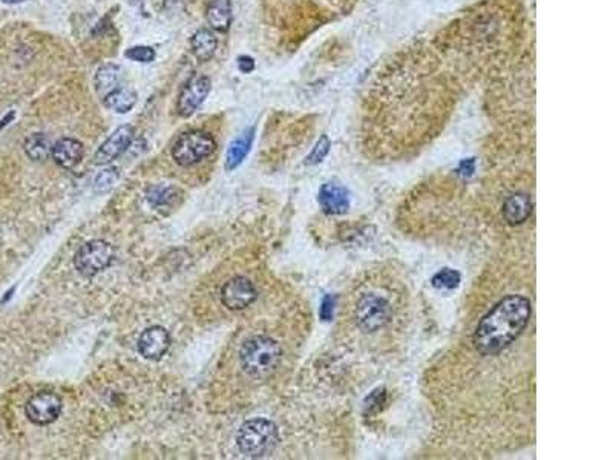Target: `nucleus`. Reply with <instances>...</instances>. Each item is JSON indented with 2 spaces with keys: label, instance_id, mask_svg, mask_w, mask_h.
<instances>
[{
  "label": "nucleus",
  "instance_id": "obj_23",
  "mask_svg": "<svg viewBox=\"0 0 613 460\" xmlns=\"http://www.w3.org/2000/svg\"><path fill=\"white\" fill-rule=\"evenodd\" d=\"M330 147H331L330 138L327 135H322L319 138V140H318V143L314 144L313 151L310 152L309 157L305 158V164H309V166H314V164H319L323 158L327 157V154L330 152Z\"/></svg>",
  "mask_w": 613,
  "mask_h": 460
},
{
  "label": "nucleus",
  "instance_id": "obj_1",
  "mask_svg": "<svg viewBox=\"0 0 613 460\" xmlns=\"http://www.w3.org/2000/svg\"><path fill=\"white\" fill-rule=\"evenodd\" d=\"M531 301L521 294H509L480 321L476 330V349L481 354H497L509 347L528 327Z\"/></svg>",
  "mask_w": 613,
  "mask_h": 460
},
{
  "label": "nucleus",
  "instance_id": "obj_21",
  "mask_svg": "<svg viewBox=\"0 0 613 460\" xmlns=\"http://www.w3.org/2000/svg\"><path fill=\"white\" fill-rule=\"evenodd\" d=\"M181 190L172 186H154L147 190V201L154 207H172L178 203Z\"/></svg>",
  "mask_w": 613,
  "mask_h": 460
},
{
  "label": "nucleus",
  "instance_id": "obj_26",
  "mask_svg": "<svg viewBox=\"0 0 613 460\" xmlns=\"http://www.w3.org/2000/svg\"><path fill=\"white\" fill-rule=\"evenodd\" d=\"M333 310H335V298L326 297L321 306V318L323 321H330L333 318Z\"/></svg>",
  "mask_w": 613,
  "mask_h": 460
},
{
  "label": "nucleus",
  "instance_id": "obj_27",
  "mask_svg": "<svg viewBox=\"0 0 613 460\" xmlns=\"http://www.w3.org/2000/svg\"><path fill=\"white\" fill-rule=\"evenodd\" d=\"M238 68L244 74H249L253 71V69H255V60L249 56H241L238 58Z\"/></svg>",
  "mask_w": 613,
  "mask_h": 460
},
{
  "label": "nucleus",
  "instance_id": "obj_20",
  "mask_svg": "<svg viewBox=\"0 0 613 460\" xmlns=\"http://www.w3.org/2000/svg\"><path fill=\"white\" fill-rule=\"evenodd\" d=\"M51 143L45 134H31L23 143V151L34 161L45 160L51 154Z\"/></svg>",
  "mask_w": 613,
  "mask_h": 460
},
{
  "label": "nucleus",
  "instance_id": "obj_12",
  "mask_svg": "<svg viewBox=\"0 0 613 460\" xmlns=\"http://www.w3.org/2000/svg\"><path fill=\"white\" fill-rule=\"evenodd\" d=\"M51 155L60 168L74 169L85 157V147L75 138L65 137L51 147Z\"/></svg>",
  "mask_w": 613,
  "mask_h": 460
},
{
  "label": "nucleus",
  "instance_id": "obj_16",
  "mask_svg": "<svg viewBox=\"0 0 613 460\" xmlns=\"http://www.w3.org/2000/svg\"><path fill=\"white\" fill-rule=\"evenodd\" d=\"M232 15L230 0H212L206 11L209 25L218 32H227L230 30Z\"/></svg>",
  "mask_w": 613,
  "mask_h": 460
},
{
  "label": "nucleus",
  "instance_id": "obj_22",
  "mask_svg": "<svg viewBox=\"0 0 613 460\" xmlns=\"http://www.w3.org/2000/svg\"><path fill=\"white\" fill-rule=\"evenodd\" d=\"M460 282V273L451 268H443L439 273H435L433 278V285L437 289H455Z\"/></svg>",
  "mask_w": 613,
  "mask_h": 460
},
{
  "label": "nucleus",
  "instance_id": "obj_6",
  "mask_svg": "<svg viewBox=\"0 0 613 460\" xmlns=\"http://www.w3.org/2000/svg\"><path fill=\"white\" fill-rule=\"evenodd\" d=\"M391 309L387 299L376 293L364 294V297L357 301L354 318L359 328L364 330L366 333L378 332L385 324L390 321Z\"/></svg>",
  "mask_w": 613,
  "mask_h": 460
},
{
  "label": "nucleus",
  "instance_id": "obj_2",
  "mask_svg": "<svg viewBox=\"0 0 613 460\" xmlns=\"http://www.w3.org/2000/svg\"><path fill=\"white\" fill-rule=\"evenodd\" d=\"M283 359V350L268 336H253L240 350V362L244 373L252 379H267L278 370Z\"/></svg>",
  "mask_w": 613,
  "mask_h": 460
},
{
  "label": "nucleus",
  "instance_id": "obj_28",
  "mask_svg": "<svg viewBox=\"0 0 613 460\" xmlns=\"http://www.w3.org/2000/svg\"><path fill=\"white\" fill-rule=\"evenodd\" d=\"M13 118H14V112H10V117H8V116H6V117H5L4 120H2V125H0V129H2L4 126H6V125H8V123H6V121H11Z\"/></svg>",
  "mask_w": 613,
  "mask_h": 460
},
{
  "label": "nucleus",
  "instance_id": "obj_5",
  "mask_svg": "<svg viewBox=\"0 0 613 460\" xmlns=\"http://www.w3.org/2000/svg\"><path fill=\"white\" fill-rule=\"evenodd\" d=\"M113 261V247L108 241L94 240L86 242L74 255L75 271L83 276H95L106 271Z\"/></svg>",
  "mask_w": 613,
  "mask_h": 460
},
{
  "label": "nucleus",
  "instance_id": "obj_8",
  "mask_svg": "<svg viewBox=\"0 0 613 460\" xmlns=\"http://www.w3.org/2000/svg\"><path fill=\"white\" fill-rule=\"evenodd\" d=\"M212 89V80L207 75H194L184 85L178 97V114L184 118L195 114V111L203 105L207 95Z\"/></svg>",
  "mask_w": 613,
  "mask_h": 460
},
{
  "label": "nucleus",
  "instance_id": "obj_30",
  "mask_svg": "<svg viewBox=\"0 0 613 460\" xmlns=\"http://www.w3.org/2000/svg\"><path fill=\"white\" fill-rule=\"evenodd\" d=\"M135 2H138V0H135Z\"/></svg>",
  "mask_w": 613,
  "mask_h": 460
},
{
  "label": "nucleus",
  "instance_id": "obj_24",
  "mask_svg": "<svg viewBox=\"0 0 613 460\" xmlns=\"http://www.w3.org/2000/svg\"><path fill=\"white\" fill-rule=\"evenodd\" d=\"M125 56H126V58L134 60V62H137V63H151L155 60L156 54H155L154 48L140 45V46L129 48L125 53Z\"/></svg>",
  "mask_w": 613,
  "mask_h": 460
},
{
  "label": "nucleus",
  "instance_id": "obj_7",
  "mask_svg": "<svg viewBox=\"0 0 613 460\" xmlns=\"http://www.w3.org/2000/svg\"><path fill=\"white\" fill-rule=\"evenodd\" d=\"M61 399L52 392H40L30 397L25 405V413L32 423L36 425H49L60 418L61 413Z\"/></svg>",
  "mask_w": 613,
  "mask_h": 460
},
{
  "label": "nucleus",
  "instance_id": "obj_11",
  "mask_svg": "<svg viewBox=\"0 0 613 460\" xmlns=\"http://www.w3.org/2000/svg\"><path fill=\"white\" fill-rule=\"evenodd\" d=\"M171 347V335L161 325L146 328L138 337V353L147 361H160Z\"/></svg>",
  "mask_w": 613,
  "mask_h": 460
},
{
  "label": "nucleus",
  "instance_id": "obj_29",
  "mask_svg": "<svg viewBox=\"0 0 613 460\" xmlns=\"http://www.w3.org/2000/svg\"><path fill=\"white\" fill-rule=\"evenodd\" d=\"M5 4H10V5H14V4H20V2H25V0H4Z\"/></svg>",
  "mask_w": 613,
  "mask_h": 460
},
{
  "label": "nucleus",
  "instance_id": "obj_13",
  "mask_svg": "<svg viewBox=\"0 0 613 460\" xmlns=\"http://www.w3.org/2000/svg\"><path fill=\"white\" fill-rule=\"evenodd\" d=\"M319 203L322 206V209L327 213L338 215L347 212L349 207V198L347 189L336 183L323 185L319 192Z\"/></svg>",
  "mask_w": 613,
  "mask_h": 460
},
{
  "label": "nucleus",
  "instance_id": "obj_15",
  "mask_svg": "<svg viewBox=\"0 0 613 460\" xmlns=\"http://www.w3.org/2000/svg\"><path fill=\"white\" fill-rule=\"evenodd\" d=\"M532 212L531 198L526 194H514L503 204V216L509 224H521Z\"/></svg>",
  "mask_w": 613,
  "mask_h": 460
},
{
  "label": "nucleus",
  "instance_id": "obj_4",
  "mask_svg": "<svg viewBox=\"0 0 613 460\" xmlns=\"http://www.w3.org/2000/svg\"><path fill=\"white\" fill-rule=\"evenodd\" d=\"M216 149L215 138L209 132L189 131L180 135L172 147V158L182 168H190L194 164L206 160Z\"/></svg>",
  "mask_w": 613,
  "mask_h": 460
},
{
  "label": "nucleus",
  "instance_id": "obj_25",
  "mask_svg": "<svg viewBox=\"0 0 613 460\" xmlns=\"http://www.w3.org/2000/svg\"><path fill=\"white\" fill-rule=\"evenodd\" d=\"M118 177H120V173L116 168L104 169L103 172L99 173L97 180H95V187H97V190H106V189L116 185V181L118 180Z\"/></svg>",
  "mask_w": 613,
  "mask_h": 460
},
{
  "label": "nucleus",
  "instance_id": "obj_10",
  "mask_svg": "<svg viewBox=\"0 0 613 460\" xmlns=\"http://www.w3.org/2000/svg\"><path fill=\"white\" fill-rule=\"evenodd\" d=\"M135 129L129 125H123L118 129H116L104 143L99 147V151L95 152V164H108L113 160H117L120 155L125 152L134 140Z\"/></svg>",
  "mask_w": 613,
  "mask_h": 460
},
{
  "label": "nucleus",
  "instance_id": "obj_14",
  "mask_svg": "<svg viewBox=\"0 0 613 460\" xmlns=\"http://www.w3.org/2000/svg\"><path fill=\"white\" fill-rule=\"evenodd\" d=\"M253 138H255V129L249 128L235 140L230 143L229 149H227L225 155V169L235 170L240 164L244 161L250 152V147L253 144Z\"/></svg>",
  "mask_w": 613,
  "mask_h": 460
},
{
  "label": "nucleus",
  "instance_id": "obj_17",
  "mask_svg": "<svg viewBox=\"0 0 613 460\" xmlns=\"http://www.w3.org/2000/svg\"><path fill=\"white\" fill-rule=\"evenodd\" d=\"M192 53L199 62H209L216 53L218 39L213 31L207 28H199L190 39Z\"/></svg>",
  "mask_w": 613,
  "mask_h": 460
},
{
  "label": "nucleus",
  "instance_id": "obj_18",
  "mask_svg": "<svg viewBox=\"0 0 613 460\" xmlns=\"http://www.w3.org/2000/svg\"><path fill=\"white\" fill-rule=\"evenodd\" d=\"M138 101V95L130 88H116L104 97V106L117 114H128Z\"/></svg>",
  "mask_w": 613,
  "mask_h": 460
},
{
  "label": "nucleus",
  "instance_id": "obj_9",
  "mask_svg": "<svg viewBox=\"0 0 613 460\" xmlns=\"http://www.w3.org/2000/svg\"><path fill=\"white\" fill-rule=\"evenodd\" d=\"M258 297L255 285L244 276H235L221 289V301L229 310H244L255 302Z\"/></svg>",
  "mask_w": 613,
  "mask_h": 460
},
{
  "label": "nucleus",
  "instance_id": "obj_3",
  "mask_svg": "<svg viewBox=\"0 0 613 460\" xmlns=\"http://www.w3.org/2000/svg\"><path fill=\"white\" fill-rule=\"evenodd\" d=\"M279 442V431L276 425L264 418H256L244 422L236 434V445L247 457H264L273 451Z\"/></svg>",
  "mask_w": 613,
  "mask_h": 460
},
{
  "label": "nucleus",
  "instance_id": "obj_19",
  "mask_svg": "<svg viewBox=\"0 0 613 460\" xmlns=\"http://www.w3.org/2000/svg\"><path fill=\"white\" fill-rule=\"evenodd\" d=\"M120 73L121 69L116 63H104L97 69V73H95L94 77V83H95V91H97L100 97L104 99L109 92H112L117 88L120 80Z\"/></svg>",
  "mask_w": 613,
  "mask_h": 460
}]
</instances>
